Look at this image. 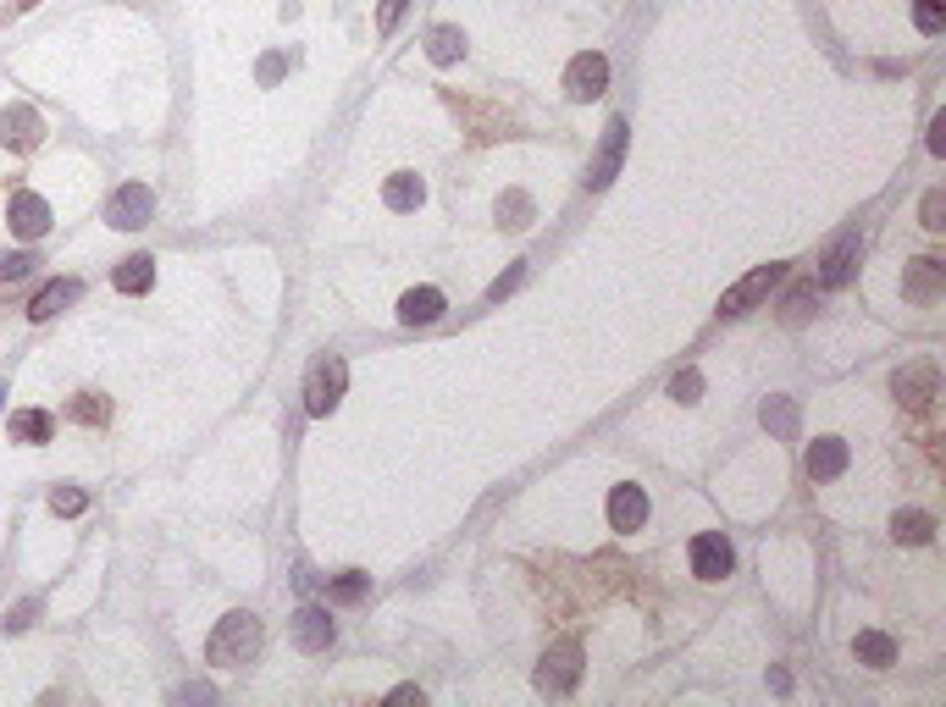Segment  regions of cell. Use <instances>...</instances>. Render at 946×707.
Here are the masks:
<instances>
[{
    "label": "cell",
    "instance_id": "obj_40",
    "mask_svg": "<svg viewBox=\"0 0 946 707\" xmlns=\"http://www.w3.org/2000/svg\"><path fill=\"white\" fill-rule=\"evenodd\" d=\"M0 398H7V387H0Z\"/></svg>",
    "mask_w": 946,
    "mask_h": 707
},
{
    "label": "cell",
    "instance_id": "obj_4",
    "mask_svg": "<svg viewBox=\"0 0 946 707\" xmlns=\"http://www.w3.org/2000/svg\"><path fill=\"white\" fill-rule=\"evenodd\" d=\"M150 216H155V194H150V183H122V189L106 200V221L122 227V232L144 227Z\"/></svg>",
    "mask_w": 946,
    "mask_h": 707
},
{
    "label": "cell",
    "instance_id": "obj_21",
    "mask_svg": "<svg viewBox=\"0 0 946 707\" xmlns=\"http://www.w3.org/2000/svg\"><path fill=\"white\" fill-rule=\"evenodd\" d=\"M111 283H117V293H144V288L155 283V260H150V254H128V260L117 265Z\"/></svg>",
    "mask_w": 946,
    "mask_h": 707
},
{
    "label": "cell",
    "instance_id": "obj_32",
    "mask_svg": "<svg viewBox=\"0 0 946 707\" xmlns=\"http://www.w3.org/2000/svg\"><path fill=\"white\" fill-rule=\"evenodd\" d=\"M83 503H90V498H83L78 487H56V492H50V508H56V514H83Z\"/></svg>",
    "mask_w": 946,
    "mask_h": 707
},
{
    "label": "cell",
    "instance_id": "obj_33",
    "mask_svg": "<svg viewBox=\"0 0 946 707\" xmlns=\"http://www.w3.org/2000/svg\"><path fill=\"white\" fill-rule=\"evenodd\" d=\"M808 304H814V288H797V293L787 299V326H803V321H808Z\"/></svg>",
    "mask_w": 946,
    "mask_h": 707
},
{
    "label": "cell",
    "instance_id": "obj_35",
    "mask_svg": "<svg viewBox=\"0 0 946 707\" xmlns=\"http://www.w3.org/2000/svg\"><path fill=\"white\" fill-rule=\"evenodd\" d=\"M404 7H410V0H382V12H377V34H393L399 17H404Z\"/></svg>",
    "mask_w": 946,
    "mask_h": 707
},
{
    "label": "cell",
    "instance_id": "obj_36",
    "mask_svg": "<svg viewBox=\"0 0 946 707\" xmlns=\"http://www.w3.org/2000/svg\"><path fill=\"white\" fill-rule=\"evenodd\" d=\"M521 277H527V272H521V265H515L509 277H498V283L487 288V299H504V293H515V288H521Z\"/></svg>",
    "mask_w": 946,
    "mask_h": 707
},
{
    "label": "cell",
    "instance_id": "obj_28",
    "mask_svg": "<svg viewBox=\"0 0 946 707\" xmlns=\"http://www.w3.org/2000/svg\"><path fill=\"white\" fill-rule=\"evenodd\" d=\"M913 23H919V34H941L946 28V0H913Z\"/></svg>",
    "mask_w": 946,
    "mask_h": 707
},
{
    "label": "cell",
    "instance_id": "obj_5",
    "mask_svg": "<svg viewBox=\"0 0 946 707\" xmlns=\"http://www.w3.org/2000/svg\"><path fill=\"white\" fill-rule=\"evenodd\" d=\"M781 272H787V265H758V272H747L736 288H725V293H720V315H747V310H753V304H758L769 288L781 283Z\"/></svg>",
    "mask_w": 946,
    "mask_h": 707
},
{
    "label": "cell",
    "instance_id": "obj_1",
    "mask_svg": "<svg viewBox=\"0 0 946 707\" xmlns=\"http://www.w3.org/2000/svg\"><path fill=\"white\" fill-rule=\"evenodd\" d=\"M255 652H261V619H255V613H227L222 625L211 631V647H205V658L216 669H238Z\"/></svg>",
    "mask_w": 946,
    "mask_h": 707
},
{
    "label": "cell",
    "instance_id": "obj_12",
    "mask_svg": "<svg viewBox=\"0 0 946 707\" xmlns=\"http://www.w3.org/2000/svg\"><path fill=\"white\" fill-rule=\"evenodd\" d=\"M642 519H648V492L642 487H615L610 492V525L615 530H642Z\"/></svg>",
    "mask_w": 946,
    "mask_h": 707
},
{
    "label": "cell",
    "instance_id": "obj_34",
    "mask_svg": "<svg viewBox=\"0 0 946 707\" xmlns=\"http://www.w3.org/2000/svg\"><path fill=\"white\" fill-rule=\"evenodd\" d=\"M924 227H930V232L946 227V194H924Z\"/></svg>",
    "mask_w": 946,
    "mask_h": 707
},
{
    "label": "cell",
    "instance_id": "obj_26",
    "mask_svg": "<svg viewBox=\"0 0 946 707\" xmlns=\"http://www.w3.org/2000/svg\"><path fill=\"white\" fill-rule=\"evenodd\" d=\"M72 420H83V426H106V420H111V404H106L100 393H78V398H72Z\"/></svg>",
    "mask_w": 946,
    "mask_h": 707
},
{
    "label": "cell",
    "instance_id": "obj_8",
    "mask_svg": "<svg viewBox=\"0 0 946 707\" xmlns=\"http://www.w3.org/2000/svg\"><path fill=\"white\" fill-rule=\"evenodd\" d=\"M946 293V265L941 260H913L908 265V277H902V299H913V304H935Z\"/></svg>",
    "mask_w": 946,
    "mask_h": 707
},
{
    "label": "cell",
    "instance_id": "obj_9",
    "mask_svg": "<svg viewBox=\"0 0 946 707\" xmlns=\"http://www.w3.org/2000/svg\"><path fill=\"white\" fill-rule=\"evenodd\" d=\"M39 139H45V122H39L34 106H7V111H0V144H7V149H34Z\"/></svg>",
    "mask_w": 946,
    "mask_h": 707
},
{
    "label": "cell",
    "instance_id": "obj_10",
    "mask_svg": "<svg viewBox=\"0 0 946 707\" xmlns=\"http://www.w3.org/2000/svg\"><path fill=\"white\" fill-rule=\"evenodd\" d=\"M693 575H698V580H725V575H731V542L714 537V530L693 537Z\"/></svg>",
    "mask_w": 946,
    "mask_h": 707
},
{
    "label": "cell",
    "instance_id": "obj_6",
    "mask_svg": "<svg viewBox=\"0 0 946 707\" xmlns=\"http://www.w3.org/2000/svg\"><path fill=\"white\" fill-rule=\"evenodd\" d=\"M565 88H570V100H598L610 88V61L598 56V50H581L570 67H565Z\"/></svg>",
    "mask_w": 946,
    "mask_h": 707
},
{
    "label": "cell",
    "instance_id": "obj_14",
    "mask_svg": "<svg viewBox=\"0 0 946 707\" xmlns=\"http://www.w3.org/2000/svg\"><path fill=\"white\" fill-rule=\"evenodd\" d=\"M444 315V293L438 288H410L404 299H399V321L404 326H433Z\"/></svg>",
    "mask_w": 946,
    "mask_h": 707
},
{
    "label": "cell",
    "instance_id": "obj_17",
    "mask_svg": "<svg viewBox=\"0 0 946 707\" xmlns=\"http://www.w3.org/2000/svg\"><path fill=\"white\" fill-rule=\"evenodd\" d=\"M858 249H864V243H858V232H847L830 254H825V272H819V283L825 288H841L847 277H852V265H858Z\"/></svg>",
    "mask_w": 946,
    "mask_h": 707
},
{
    "label": "cell",
    "instance_id": "obj_24",
    "mask_svg": "<svg viewBox=\"0 0 946 707\" xmlns=\"http://www.w3.org/2000/svg\"><path fill=\"white\" fill-rule=\"evenodd\" d=\"M764 431L792 436V431H797V404H792V398H764Z\"/></svg>",
    "mask_w": 946,
    "mask_h": 707
},
{
    "label": "cell",
    "instance_id": "obj_20",
    "mask_svg": "<svg viewBox=\"0 0 946 707\" xmlns=\"http://www.w3.org/2000/svg\"><path fill=\"white\" fill-rule=\"evenodd\" d=\"M382 200H388V211H415V205L426 200V183H421L415 171H393L388 189H382Z\"/></svg>",
    "mask_w": 946,
    "mask_h": 707
},
{
    "label": "cell",
    "instance_id": "obj_31",
    "mask_svg": "<svg viewBox=\"0 0 946 707\" xmlns=\"http://www.w3.org/2000/svg\"><path fill=\"white\" fill-rule=\"evenodd\" d=\"M28 254L23 249H0V283H17V277H28Z\"/></svg>",
    "mask_w": 946,
    "mask_h": 707
},
{
    "label": "cell",
    "instance_id": "obj_7",
    "mask_svg": "<svg viewBox=\"0 0 946 707\" xmlns=\"http://www.w3.org/2000/svg\"><path fill=\"white\" fill-rule=\"evenodd\" d=\"M620 160H626V117H615V122L604 128V149H598V160H592V171H587V189H610L615 171H620Z\"/></svg>",
    "mask_w": 946,
    "mask_h": 707
},
{
    "label": "cell",
    "instance_id": "obj_11",
    "mask_svg": "<svg viewBox=\"0 0 946 707\" xmlns=\"http://www.w3.org/2000/svg\"><path fill=\"white\" fill-rule=\"evenodd\" d=\"M7 221H12V232L17 238H45L50 232V205L39 200V194H12V205H7Z\"/></svg>",
    "mask_w": 946,
    "mask_h": 707
},
{
    "label": "cell",
    "instance_id": "obj_15",
    "mask_svg": "<svg viewBox=\"0 0 946 707\" xmlns=\"http://www.w3.org/2000/svg\"><path fill=\"white\" fill-rule=\"evenodd\" d=\"M841 470H847V442L841 436H819L808 448V476L814 481H836Z\"/></svg>",
    "mask_w": 946,
    "mask_h": 707
},
{
    "label": "cell",
    "instance_id": "obj_19",
    "mask_svg": "<svg viewBox=\"0 0 946 707\" xmlns=\"http://www.w3.org/2000/svg\"><path fill=\"white\" fill-rule=\"evenodd\" d=\"M891 387H897V398H908V404H930V398H935V366H908V371L891 376Z\"/></svg>",
    "mask_w": 946,
    "mask_h": 707
},
{
    "label": "cell",
    "instance_id": "obj_27",
    "mask_svg": "<svg viewBox=\"0 0 946 707\" xmlns=\"http://www.w3.org/2000/svg\"><path fill=\"white\" fill-rule=\"evenodd\" d=\"M366 591H371V575H338L327 597H332V602H343V608H350V602H360Z\"/></svg>",
    "mask_w": 946,
    "mask_h": 707
},
{
    "label": "cell",
    "instance_id": "obj_25",
    "mask_svg": "<svg viewBox=\"0 0 946 707\" xmlns=\"http://www.w3.org/2000/svg\"><path fill=\"white\" fill-rule=\"evenodd\" d=\"M460 50H465V39H460V28H433V34H426V56H433L438 67H449V61H460Z\"/></svg>",
    "mask_w": 946,
    "mask_h": 707
},
{
    "label": "cell",
    "instance_id": "obj_13",
    "mask_svg": "<svg viewBox=\"0 0 946 707\" xmlns=\"http://www.w3.org/2000/svg\"><path fill=\"white\" fill-rule=\"evenodd\" d=\"M294 642H299V652H327V647H332V619H327V608H299V613H294Z\"/></svg>",
    "mask_w": 946,
    "mask_h": 707
},
{
    "label": "cell",
    "instance_id": "obj_37",
    "mask_svg": "<svg viewBox=\"0 0 946 707\" xmlns=\"http://www.w3.org/2000/svg\"><path fill=\"white\" fill-rule=\"evenodd\" d=\"M34 625V602H17L12 613H7V631H28Z\"/></svg>",
    "mask_w": 946,
    "mask_h": 707
},
{
    "label": "cell",
    "instance_id": "obj_18",
    "mask_svg": "<svg viewBox=\"0 0 946 707\" xmlns=\"http://www.w3.org/2000/svg\"><path fill=\"white\" fill-rule=\"evenodd\" d=\"M891 537H897L902 548H924V542L935 537V519L919 514V508H897V514H891Z\"/></svg>",
    "mask_w": 946,
    "mask_h": 707
},
{
    "label": "cell",
    "instance_id": "obj_38",
    "mask_svg": "<svg viewBox=\"0 0 946 707\" xmlns=\"http://www.w3.org/2000/svg\"><path fill=\"white\" fill-rule=\"evenodd\" d=\"M930 149H935V155L946 149V117H935V128H930Z\"/></svg>",
    "mask_w": 946,
    "mask_h": 707
},
{
    "label": "cell",
    "instance_id": "obj_2",
    "mask_svg": "<svg viewBox=\"0 0 946 707\" xmlns=\"http://www.w3.org/2000/svg\"><path fill=\"white\" fill-rule=\"evenodd\" d=\"M343 387H350V366H343L338 354H321V360L310 366V376H305V409L310 415H332Z\"/></svg>",
    "mask_w": 946,
    "mask_h": 707
},
{
    "label": "cell",
    "instance_id": "obj_22",
    "mask_svg": "<svg viewBox=\"0 0 946 707\" xmlns=\"http://www.w3.org/2000/svg\"><path fill=\"white\" fill-rule=\"evenodd\" d=\"M852 652H858V663H870V669H886V663H897V642H891V636H880V631H858Z\"/></svg>",
    "mask_w": 946,
    "mask_h": 707
},
{
    "label": "cell",
    "instance_id": "obj_30",
    "mask_svg": "<svg viewBox=\"0 0 946 707\" xmlns=\"http://www.w3.org/2000/svg\"><path fill=\"white\" fill-rule=\"evenodd\" d=\"M698 393H703V376L686 366V371H675V382H670V398H681V404H698Z\"/></svg>",
    "mask_w": 946,
    "mask_h": 707
},
{
    "label": "cell",
    "instance_id": "obj_39",
    "mask_svg": "<svg viewBox=\"0 0 946 707\" xmlns=\"http://www.w3.org/2000/svg\"><path fill=\"white\" fill-rule=\"evenodd\" d=\"M17 7H39V0H17Z\"/></svg>",
    "mask_w": 946,
    "mask_h": 707
},
{
    "label": "cell",
    "instance_id": "obj_16",
    "mask_svg": "<svg viewBox=\"0 0 946 707\" xmlns=\"http://www.w3.org/2000/svg\"><path fill=\"white\" fill-rule=\"evenodd\" d=\"M83 288L72 283V277H56V283H45L39 293H34V304H28V321H50V315H61L72 299H78Z\"/></svg>",
    "mask_w": 946,
    "mask_h": 707
},
{
    "label": "cell",
    "instance_id": "obj_23",
    "mask_svg": "<svg viewBox=\"0 0 946 707\" xmlns=\"http://www.w3.org/2000/svg\"><path fill=\"white\" fill-rule=\"evenodd\" d=\"M50 431H56V420L45 409H17L12 415V442H50Z\"/></svg>",
    "mask_w": 946,
    "mask_h": 707
},
{
    "label": "cell",
    "instance_id": "obj_3",
    "mask_svg": "<svg viewBox=\"0 0 946 707\" xmlns=\"http://www.w3.org/2000/svg\"><path fill=\"white\" fill-rule=\"evenodd\" d=\"M576 680H581V647H576V642H559V647L537 663V691H548V696H570Z\"/></svg>",
    "mask_w": 946,
    "mask_h": 707
},
{
    "label": "cell",
    "instance_id": "obj_29",
    "mask_svg": "<svg viewBox=\"0 0 946 707\" xmlns=\"http://www.w3.org/2000/svg\"><path fill=\"white\" fill-rule=\"evenodd\" d=\"M498 216H504V227H527L532 221V200L527 194H504L498 200Z\"/></svg>",
    "mask_w": 946,
    "mask_h": 707
}]
</instances>
